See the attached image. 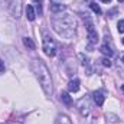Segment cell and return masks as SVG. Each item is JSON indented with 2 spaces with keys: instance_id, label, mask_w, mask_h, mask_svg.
Wrapping results in <instances>:
<instances>
[{
  "instance_id": "cell-3",
  "label": "cell",
  "mask_w": 124,
  "mask_h": 124,
  "mask_svg": "<svg viewBox=\"0 0 124 124\" xmlns=\"http://www.w3.org/2000/svg\"><path fill=\"white\" fill-rule=\"evenodd\" d=\"M42 48H43V52H45V55L46 56H49V58H54L55 55H56V52H58V46H56V42L48 35V33H45L43 35V40H42Z\"/></svg>"
},
{
  "instance_id": "cell-18",
  "label": "cell",
  "mask_w": 124,
  "mask_h": 124,
  "mask_svg": "<svg viewBox=\"0 0 124 124\" xmlns=\"http://www.w3.org/2000/svg\"><path fill=\"white\" fill-rule=\"evenodd\" d=\"M4 69H6V66H4V62L0 59V74H3V72H4Z\"/></svg>"
},
{
  "instance_id": "cell-4",
  "label": "cell",
  "mask_w": 124,
  "mask_h": 124,
  "mask_svg": "<svg viewBox=\"0 0 124 124\" xmlns=\"http://www.w3.org/2000/svg\"><path fill=\"white\" fill-rule=\"evenodd\" d=\"M84 22H85V28H87V33H88V39L91 43H97L98 42V32L94 26V22L91 20L90 16H84Z\"/></svg>"
},
{
  "instance_id": "cell-14",
  "label": "cell",
  "mask_w": 124,
  "mask_h": 124,
  "mask_svg": "<svg viewBox=\"0 0 124 124\" xmlns=\"http://www.w3.org/2000/svg\"><path fill=\"white\" fill-rule=\"evenodd\" d=\"M61 101H63L66 105H69V104L72 102V100H71L69 94H66V93H62V94H61Z\"/></svg>"
},
{
  "instance_id": "cell-16",
  "label": "cell",
  "mask_w": 124,
  "mask_h": 124,
  "mask_svg": "<svg viewBox=\"0 0 124 124\" xmlns=\"http://www.w3.org/2000/svg\"><path fill=\"white\" fill-rule=\"evenodd\" d=\"M117 29L120 33H124V19H121L118 23H117Z\"/></svg>"
},
{
  "instance_id": "cell-21",
  "label": "cell",
  "mask_w": 124,
  "mask_h": 124,
  "mask_svg": "<svg viewBox=\"0 0 124 124\" xmlns=\"http://www.w3.org/2000/svg\"><path fill=\"white\" fill-rule=\"evenodd\" d=\"M101 1H102V3H110L111 0H101Z\"/></svg>"
},
{
  "instance_id": "cell-7",
  "label": "cell",
  "mask_w": 124,
  "mask_h": 124,
  "mask_svg": "<svg viewBox=\"0 0 124 124\" xmlns=\"http://www.w3.org/2000/svg\"><path fill=\"white\" fill-rule=\"evenodd\" d=\"M68 91L69 93H78L79 91V79L78 78H74L69 81L68 84Z\"/></svg>"
},
{
  "instance_id": "cell-11",
  "label": "cell",
  "mask_w": 124,
  "mask_h": 124,
  "mask_svg": "<svg viewBox=\"0 0 124 124\" xmlns=\"http://www.w3.org/2000/svg\"><path fill=\"white\" fill-rule=\"evenodd\" d=\"M56 124H72V123H71V118L66 114H59L56 117Z\"/></svg>"
},
{
  "instance_id": "cell-24",
  "label": "cell",
  "mask_w": 124,
  "mask_h": 124,
  "mask_svg": "<svg viewBox=\"0 0 124 124\" xmlns=\"http://www.w3.org/2000/svg\"><path fill=\"white\" fill-rule=\"evenodd\" d=\"M123 91H124V85H123Z\"/></svg>"
},
{
  "instance_id": "cell-8",
  "label": "cell",
  "mask_w": 124,
  "mask_h": 124,
  "mask_svg": "<svg viewBox=\"0 0 124 124\" xmlns=\"http://www.w3.org/2000/svg\"><path fill=\"white\" fill-rule=\"evenodd\" d=\"M93 98H94V102L98 105V107H101L102 104H104V101H105V97H104V94L101 93V91H95L93 94Z\"/></svg>"
},
{
  "instance_id": "cell-22",
  "label": "cell",
  "mask_w": 124,
  "mask_h": 124,
  "mask_svg": "<svg viewBox=\"0 0 124 124\" xmlns=\"http://www.w3.org/2000/svg\"><path fill=\"white\" fill-rule=\"evenodd\" d=\"M118 1H120V3H123V1H124V0H118Z\"/></svg>"
},
{
  "instance_id": "cell-9",
  "label": "cell",
  "mask_w": 124,
  "mask_h": 124,
  "mask_svg": "<svg viewBox=\"0 0 124 124\" xmlns=\"http://www.w3.org/2000/svg\"><path fill=\"white\" fill-rule=\"evenodd\" d=\"M65 9H66V6L62 3H52L51 4V12H54V13H62Z\"/></svg>"
},
{
  "instance_id": "cell-19",
  "label": "cell",
  "mask_w": 124,
  "mask_h": 124,
  "mask_svg": "<svg viewBox=\"0 0 124 124\" xmlns=\"http://www.w3.org/2000/svg\"><path fill=\"white\" fill-rule=\"evenodd\" d=\"M52 3H62V0H51Z\"/></svg>"
},
{
  "instance_id": "cell-6",
  "label": "cell",
  "mask_w": 124,
  "mask_h": 124,
  "mask_svg": "<svg viewBox=\"0 0 124 124\" xmlns=\"http://www.w3.org/2000/svg\"><path fill=\"white\" fill-rule=\"evenodd\" d=\"M77 108H78V111H79V114H81L82 117H87V116L90 114V111H91L90 98H88V97H84V98H81V100L77 102Z\"/></svg>"
},
{
  "instance_id": "cell-20",
  "label": "cell",
  "mask_w": 124,
  "mask_h": 124,
  "mask_svg": "<svg viewBox=\"0 0 124 124\" xmlns=\"http://www.w3.org/2000/svg\"><path fill=\"white\" fill-rule=\"evenodd\" d=\"M9 124H22L20 121H12V123H9Z\"/></svg>"
},
{
  "instance_id": "cell-13",
  "label": "cell",
  "mask_w": 124,
  "mask_h": 124,
  "mask_svg": "<svg viewBox=\"0 0 124 124\" xmlns=\"http://www.w3.org/2000/svg\"><path fill=\"white\" fill-rule=\"evenodd\" d=\"M23 45L26 46V48H29V49H35V42L32 40L31 38H23Z\"/></svg>"
},
{
  "instance_id": "cell-23",
  "label": "cell",
  "mask_w": 124,
  "mask_h": 124,
  "mask_svg": "<svg viewBox=\"0 0 124 124\" xmlns=\"http://www.w3.org/2000/svg\"><path fill=\"white\" fill-rule=\"evenodd\" d=\"M123 45H124V38H123Z\"/></svg>"
},
{
  "instance_id": "cell-1",
  "label": "cell",
  "mask_w": 124,
  "mask_h": 124,
  "mask_svg": "<svg viewBox=\"0 0 124 124\" xmlns=\"http://www.w3.org/2000/svg\"><path fill=\"white\" fill-rule=\"evenodd\" d=\"M54 31L65 39H71L77 31V20L71 13H59L52 19Z\"/></svg>"
},
{
  "instance_id": "cell-5",
  "label": "cell",
  "mask_w": 124,
  "mask_h": 124,
  "mask_svg": "<svg viewBox=\"0 0 124 124\" xmlns=\"http://www.w3.org/2000/svg\"><path fill=\"white\" fill-rule=\"evenodd\" d=\"M9 13L13 19H19L22 15V0H10L9 1Z\"/></svg>"
},
{
  "instance_id": "cell-12",
  "label": "cell",
  "mask_w": 124,
  "mask_h": 124,
  "mask_svg": "<svg viewBox=\"0 0 124 124\" xmlns=\"http://www.w3.org/2000/svg\"><path fill=\"white\" fill-rule=\"evenodd\" d=\"M101 52H102L104 55H107L108 58L114 55V51H113L110 46H107V43H102V45H101Z\"/></svg>"
},
{
  "instance_id": "cell-17",
  "label": "cell",
  "mask_w": 124,
  "mask_h": 124,
  "mask_svg": "<svg viewBox=\"0 0 124 124\" xmlns=\"http://www.w3.org/2000/svg\"><path fill=\"white\" fill-rule=\"evenodd\" d=\"M101 62H102V65H104V66H107V68H110V66H111V62H110V59H107V58H104Z\"/></svg>"
},
{
  "instance_id": "cell-15",
  "label": "cell",
  "mask_w": 124,
  "mask_h": 124,
  "mask_svg": "<svg viewBox=\"0 0 124 124\" xmlns=\"http://www.w3.org/2000/svg\"><path fill=\"white\" fill-rule=\"evenodd\" d=\"M91 9H93L94 13H97V15H101L102 13V10H101V7L97 4V3H91Z\"/></svg>"
},
{
  "instance_id": "cell-26",
  "label": "cell",
  "mask_w": 124,
  "mask_h": 124,
  "mask_svg": "<svg viewBox=\"0 0 124 124\" xmlns=\"http://www.w3.org/2000/svg\"><path fill=\"white\" fill-rule=\"evenodd\" d=\"M87 1H91V0H87Z\"/></svg>"
},
{
  "instance_id": "cell-25",
  "label": "cell",
  "mask_w": 124,
  "mask_h": 124,
  "mask_svg": "<svg viewBox=\"0 0 124 124\" xmlns=\"http://www.w3.org/2000/svg\"><path fill=\"white\" fill-rule=\"evenodd\" d=\"M123 62H124V56H123Z\"/></svg>"
},
{
  "instance_id": "cell-2",
  "label": "cell",
  "mask_w": 124,
  "mask_h": 124,
  "mask_svg": "<svg viewBox=\"0 0 124 124\" xmlns=\"http://www.w3.org/2000/svg\"><path fill=\"white\" fill-rule=\"evenodd\" d=\"M31 69L32 72L35 74L36 79L39 81L43 93L46 95H51L52 94V90H54V84H52V77H51V72L48 69V66L40 61V59H33L31 63Z\"/></svg>"
},
{
  "instance_id": "cell-10",
  "label": "cell",
  "mask_w": 124,
  "mask_h": 124,
  "mask_svg": "<svg viewBox=\"0 0 124 124\" xmlns=\"http://www.w3.org/2000/svg\"><path fill=\"white\" fill-rule=\"evenodd\" d=\"M26 17L33 22L35 20V17H36V13H35V9H33V6L32 4H28V7H26Z\"/></svg>"
}]
</instances>
